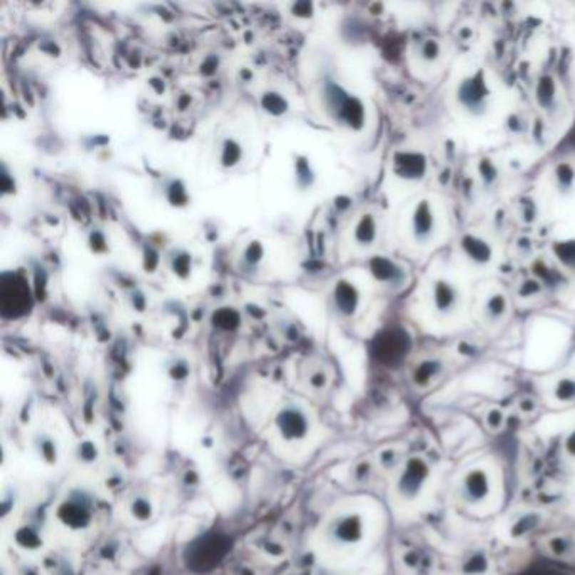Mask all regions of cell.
Segmentation results:
<instances>
[{
	"mask_svg": "<svg viewBox=\"0 0 575 575\" xmlns=\"http://www.w3.org/2000/svg\"><path fill=\"white\" fill-rule=\"evenodd\" d=\"M337 302H340L342 312L352 314L356 305H358V292H356L355 287L347 284V282H342L341 289L337 292Z\"/></svg>",
	"mask_w": 575,
	"mask_h": 575,
	"instance_id": "obj_15",
	"label": "cell"
},
{
	"mask_svg": "<svg viewBox=\"0 0 575 575\" xmlns=\"http://www.w3.org/2000/svg\"><path fill=\"white\" fill-rule=\"evenodd\" d=\"M489 90L486 85L484 78L481 73H476L474 76L466 78L457 90V98L464 108L472 111V113H481L486 108Z\"/></svg>",
	"mask_w": 575,
	"mask_h": 575,
	"instance_id": "obj_2",
	"label": "cell"
},
{
	"mask_svg": "<svg viewBox=\"0 0 575 575\" xmlns=\"http://www.w3.org/2000/svg\"><path fill=\"white\" fill-rule=\"evenodd\" d=\"M550 550L554 551L555 555L564 556L565 554H569V551L572 550V544H570L565 536H556L554 540H550Z\"/></svg>",
	"mask_w": 575,
	"mask_h": 575,
	"instance_id": "obj_22",
	"label": "cell"
},
{
	"mask_svg": "<svg viewBox=\"0 0 575 575\" xmlns=\"http://www.w3.org/2000/svg\"><path fill=\"white\" fill-rule=\"evenodd\" d=\"M491 494V481L488 472L484 469L467 471L462 477L461 482V496L466 503L469 504H479L486 501Z\"/></svg>",
	"mask_w": 575,
	"mask_h": 575,
	"instance_id": "obj_3",
	"label": "cell"
},
{
	"mask_svg": "<svg viewBox=\"0 0 575 575\" xmlns=\"http://www.w3.org/2000/svg\"><path fill=\"white\" fill-rule=\"evenodd\" d=\"M486 315L491 319V321H496V319L503 317L504 312L508 310V300L503 294H494L491 295L486 302Z\"/></svg>",
	"mask_w": 575,
	"mask_h": 575,
	"instance_id": "obj_17",
	"label": "cell"
},
{
	"mask_svg": "<svg viewBox=\"0 0 575 575\" xmlns=\"http://www.w3.org/2000/svg\"><path fill=\"white\" fill-rule=\"evenodd\" d=\"M382 462L383 467H395L398 462V454L395 451H383Z\"/></svg>",
	"mask_w": 575,
	"mask_h": 575,
	"instance_id": "obj_25",
	"label": "cell"
},
{
	"mask_svg": "<svg viewBox=\"0 0 575 575\" xmlns=\"http://www.w3.org/2000/svg\"><path fill=\"white\" fill-rule=\"evenodd\" d=\"M519 408H521V412H525V414H531L533 410H535V402L530 400V398H523L521 402H519Z\"/></svg>",
	"mask_w": 575,
	"mask_h": 575,
	"instance_id": "obj_28",
	"label": "cell"
},
{
	"mask_svg": "<svg viewBox=\"0 0 575 575\" xmlns=\"http://www.w3.org/2000/svg\"><path fill=\"white\" fill-rule=\"evenodd\" d=\"M435 228V216L432 211V206L427 199H422V201L417 204L414 215H412V231H414V236L417 241L424 243L432 236Z\"/></svg>",
	"mask_w": 575,
	"mask_h": 575,
	"instance_id": "obj_5",
	"label": "cell"
},
{
	"mask_svg": "<svg viewBox=\"0 0 575 575\" xmlns=\"http://www.w3.org/2000/svg\"><path fill=\"white\" fill-rule=\"evenodd\" d=\"M356 240L360 241V245H373L375 238H377V223H375L373 216L365 215L361 218V221L356 226Z\"/></svg>",
	"mask_w": 575,
	"mask_h": 575,
	"instance_id": "obj_13",
	"label": "cell"
},
{
	"mask_svg": "<svg viewBox=\"0 0 575 575\" xmlns=\"http://www.w3.org/2000/svg\"><path fill=\"white\" fill-rule=\"evenodd\" d=\"M554 395L559 402L569 403L575 402V380L574 378H562L555 385Z\"/></svg>",
	"mask_w": 575,
	"mask_h": 575,
	"instance_id": "obj_18",
	"label": "cell"
},
{
	"mask_svg": "<svg viewBox=\"0 0 575 575\" xmlns=\"http://www.w3.org/2000/svg\"><path fill=\"white\" fill-rule=\"evenodd\" d=\"M489 569L488 556H486L484 551H474L464 560L462 565V572L466 575H484Z\"/></svg>",
	"mask_w": 575,
	"mask_h": 575,
	"instance_id": "obj_12",
	"label": "cell"
},
{
	"mask_svg": "<svg viewBox=\"0 0 575 575\" xmlns=\"http://www.w3.org/2000/svg\"><path fill=\"white\" fill-rule=\"evenodd\" d=\"M420 56L424 61L432 63L435 59H439L440 56V44L435 39H427L420 48Z\"/></svg>",
	"mask_w": 575,
	"mask_h": 575,
	"instance_id": "obj_19",
	"label": "cell"
},
{
	"mask_svg": "<svg viewBox=\"0 0 575 575\" xmlns=\"http://www.w3.org/2000/svg\"><path fill=\"white\" fill-rule=\"evenodd\" d=\"M556 253H559V258L562 262L567 263L569 267L575 268V241H570V243H562L560 247H555Z\"/></svg>",
	"mask_w": 575,
	"mask_h": 575,
	"instance_id": "obj_20",
	"label": "cell"
},
{
	"mask_svg": "<svg viewBox=\"0 0 575 575\" xmlns=\"http://www.w3.org/2000/svg\"><path fill=\"white\" fill-rule=\"evenodd\" d=\"M556 86L550 76H541L536 85V101L544 110H550L555 103Z\"/></svg>",
	"mask_w": 575,
	"mask_h": 575,
	"instance_id": "obj_9",
	"label": "cell"
},
{
	"mask_svg": "<svg viewBox=\"0 0 575 575\" xmlns=\"http://www.w3.org/2000/svg\"><path fill=\"white\" fill-rule=\"evenodd\" d=\"M393 171L402 179L419 180L427 173V157L420 152H397L393 159Z\"/></svg>",
	"mask_w": 575,
	"mask_h": 575,
	"instance_id": "obj_4",
	"label": "cell"
},
{
	"mask_svg": "<svg viewBox=\"0 0 575 575\" xmlns=\"http://www.w3.org/2000/svg\"><path fill=\"white\" fill-rule=\"evenodd\" d=\"M555 183L560 193H570L575 184V169L567 162L555 167Z\"/></svg>",
	"mask_w": 575,
	"mask_h": 575,
	"instance_id": "obj_14",
	"label": "cell"
},
{
	"mask_svg": "<svg viewBox=\"0 0 575 575\" xmlns=\"http://www.w3.org/2000/svg\"><path fill=\"white\" fill-rule=\"evenodd\" d=\"M541 523V518L538 517L536 513H530V514H525V517L518 518L517 521H514V525L512 528V535L514 538L518 536H525L528 533L535 531L538 526H540Z\"/></svg>",
	"mask_w": 575,
	"mask_h": 575,
	"instance_id": "obj_16",
	"label": "cell"
},
{
	"mask_svg": "<svg viewBox=\"0 0 575 575\" xmlns=\"http://www.w3.org/2000/svg\"><path fill=\"white\" fill-rule=\"evenodd\" d=\"M340 538L341 540L347 541V544H352V541H358L361 535H363V521H361L360 517H347L345 518V521L340 525Z\"/></svg>",
	"mask_w": 575,
	"mask_h": 575,
	"instance_id": "obj_11",
	"label": "cell"
},
{
	"mask_svg": "<svg viewBox=\"0 0 575 575\" xmlns=\"http://www.w3.org/2000/svg\"><path fill=\"white\" fill-rule=\"evenodd\" d=\"M430 469L422 457L408 459L405 467H403L400 477H398L397 489L402 498L415 499L422 493L427 479H429Z\"/></svg>",
	"mask_w": 575,
	"mask_h": 575,
	"instance_id": "obj_1",
	"label": "cell"
},
{
	"mask_svg": "<svg viewBox=\"0 0 575 575\" xmlns=\"http://www.w3.org/2000/svg\"><path fill=\"white\" fill-rule=\"evenodd\" d=\"M504 424V415L499 408H491L486 415V425L489 427L491 430H498L501 425Z\"/></svg>",
	"mask_w": 575,
	"mask_h": 575,
	"instance_id": "obj_23",
	"label": "cell"
},
{
	"mask_svg": "<svg viewBox=\"0 0 575 575\" xmlns=\"http://www.w3.org/2000/svg\"><path fill=\"white\" fill-rule=\"evenodd\" d=\"M373 273L382 282H390V284H400L403 280V270L397 263H393L388 258H377L373 262Z\"/></svg>",
	"mask_w": 575,
	"mask_h": 575,
	"instance_id": "obj_8",
	"label": "cell"
},
{
	"mask_svg": "<svg viewBox=\"0 0 575 575\" xmlns=\"http://www.w3.org/2000/svg\"><path fill=\"white\" fill-rule=\"evenodd\" d=\"M434 307L440 314H449L456 309L459 294L457 289L447 280H437L434 284Z\"/></svg>",
	"mask_w": 575,
	"mask_h": 575,
	"instance_id": "obj_7",
	"label": "cell"
},
{
	"mask_svg": "<svg viewBox=\"0 0 575 575\" xmlns=\"http://www.w3.org/2000/svg\"><path fill=\"white\" fill-rule=\"evenodd\" d=\"M540 290H541V287L536 280H526L525 284L518 289V294H521L523 297H531V295L538 294Z\"/></svg>",
	"mask_w": 575,
	"mask_h": 575,
	"instance_id": "obj_24",
	"label": "cell"
},
{
	"mask_svg": "<svg viewBox=\"0 0 575 575\" xmlns=\"http://www.w3.org/2000/svg\"><path fill=\"white\" fill-rule=\"evenodd\" d=\"M461 250L467 258L477 263V265H486L493 258V248L486 240L479 238L476 235H464L461 238Z\"/></svg>",
	"mask_w": 575,
	"mask_h": 575,
	"instance_id": "obj_6",
	"label": "cell"
},
{
	"mask_svg": "<svg viewBox=\"0 0 575 575\" xmlns=\"http://www.w3.org/2000/svg\"><path fill=\"white\" fill-rule=\"evenodd\" d=\"M403 560H405L407 567L417 569L420 565V562H422V556L417 554V551H408V554L403 556Z\"/></svg>",
	"mask_w": 575,
	"mask_h": 575,
	"instance_id": "obj_26",
	"label": "cell"
},
{
	"mask_svg": "<svg viewBox=\"0 0 575 575\" xmlns=\"http://www.w3.org/2000/svg\"><path fill=\"white\" fill-rule=\"evenodd\" d=\"M479 173H481L482 179H484L486 184L494 183L496 178H498V169H496L493 162H489L486 159L479 162Z\"/></svg>",
	"mask_w": 575,
	"mask_h": 575,
	"instance_id": "obj_21",
	"label": "cell"
},
{
	"mask_svg": "<svg viewBox=\"0 0 575 575\" xmlns=\"http://www.w3.org/2000/svg\"><path fill=\"white\" fill-rule=\"evenodd\" d=\"M565 451H567L569 456L575 457V429L565 439Z\"/></svg>",
	"mask_w": 575,
	"mask_h": 575,
	"instance_id": "obj_27",
	"label": "cell"
},
{
	"mask_svg": "<svg viewBox=\"0 0 575 575\" xmlns=\"http://www.w3.org/2000/svg\"><path fill=\"white\" fill-rule=\"evenodd\" d=\"M440 371H442V363H440V361L427 360L424 363H420L419 368L415 370L414 373L415 383L419 385V387H425V385H429L434 378L439 377Z\"/></svg>",
	"mask_w": 575,
	"mask_h": 575,
	"instance_id": "obj_10",
	"label": "cell"
}]
</instances>
